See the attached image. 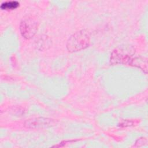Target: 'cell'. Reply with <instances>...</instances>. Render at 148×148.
Instances as JSON below:
<instances>
[{
    "label": "cell",
    "instance_id": "cell-1",
    "mask_svg": "<svg viewBox=\"0 0 148 148\" xmlns=\"http://www.w3.org/2000/svg\"><path fill=\"white\" fill-rule=\"evenodd\" d=\"M90 42L88 34L82 31L73 35L68 40L67 43V48L72 51H76L80 50L87 47Z\"/></svg>",
    "mask_w": 148,
    "mask_h": 148
},
{
    "label": "cell",
    "instance_id": "cell-2",
    "mask_svg": "<svg viewBox=\"0 0 148 148\" xmlns=\"http://www.w3.org/2000/svg\"><path fill=\"white\" fill-rule=\"evenodd\" d=\"M38 22L34 18L32 17L24 18L20 25V30L22 36L26 39L32 38L35 34L38 29Z\"/></svg>",
    "mask_w": 148,
    "mask_h": 148
},
{
    "label": "cell",
    "instance_id": "cell-3",
    "mask_svg": "<svg viewBox=\"0 0 148 148\" xmlns=\"http://www.w3.org/2000/svg\"><path fill=\"white\" fill-rule=\"evenodd\" d=\"M19 6V2L17 1H8L2 3L1 5V9L2 10H13Z\"/></svg>",
    "mask_w": 148,
    "mask_h": 148
}]
</instances>
